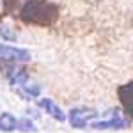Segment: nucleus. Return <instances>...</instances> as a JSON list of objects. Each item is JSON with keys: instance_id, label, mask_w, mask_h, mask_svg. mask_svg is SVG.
Here are the masks:
<instances>
[{"instance_id": "nucleus-2", "label": "nucleus", "mask_w": 133, "mask_h": 133, "mask_svg": "<svg viewBox=\"0 0 133 133\" xmlns=\"http://www.w3.org/2000/svg\"><path fill=\"white\" fill-rule=\"evenodd\" d=\"M0 61L7 62H29L30 61V51L25 48H14L0 43Z\"/></svg>"}, {"instance_id": "nucleus-9", "label": "nucleus", "mask_w": 133, "mask_h": 133, "mask_svg": "<svg viewBox=\"0 0 133 133\" xmlns=\"http://www.w3.org/2000/svg\"><path fill=\"white\" fill-rule=\"evenodd\" d=\"M0 36H4V37H7V39H16V36H14V34H9L5 27H0Z\"/></svg>"}, {"instance_id": "nucleus-8", "label": "nucleus", "mask_w": 133, "mask_h": 133, "mask_svg": "<svg viewBox=\"0 0 133 133\" xmlns=\"http://www.w3.org/2000/svg\"><path fill=\"white\" fill-rule=\"evenodd\" d=\"M18 130L23 133H34L37 128L34 126V123H32L30 119H27V117H23V119H20L18 121Z\"/></svg>"}, {"instance_id": "nucleus-7", "label": "nucleus", "mask_w": 133, "mask_h": 133, "mask_svg": "<svg viewBox=\"0 0 133 133\" xmlns=\"http://www.w3.org/2000/svg\"><path fill=\"white\" fill-rule=\"evenodd\" d=\"M18 121L20 119H16L12 114L2 112L0 114V131L11 133V131H14V130H18Z\"/></svg>"}, {"instance_id": "nucleus-5", "label": "nucleus", "mask_w": 133, "mask_h": 133, "mask_svg": "<svg viewBox=\"0 0 133 133\" xmlns=\"http://www.w3.org/2000/svg\"><path fill=\"white\" fill-rule=\"evenodd\" d=\"M37 105L41 107V108H44V112L50 114L53 119H57L59 123H64L66 121V114L62 112L61 108L55 105V103L51 101V99H48V98H43V99H37Z\"/></svg>"}, {"instance_id": "nucleus-4", "label": "nucleus", "mask_w": 133, "mask_h": 133, "mask_svg": "<svg viewBox=\"0 0 133 133\" xmlns=\"http://www.w3.org/2000/svg\"><path fill=\"white\" fill-rule=\"evenodd\" d=\"M124 124H126V121L121 117V114L115 110V112H112V117H110L108 121H96V123H91V128H94V130H108V128L121 130V128H124Z\"/></svg>"}, {"instance_id": "nucleus-1", "label": "nucleus", "mask_w": 133, "mask_h": 133, "mask_svg": "<svg viewBox=\"0 0 133 133\" xmlns=\"http://www.w3.org/2000/svg\"><path fill=\"white\" fill-rule=\"evenodd\" d=\"M21 20L32 25H51L59 16V7L48 0H29L21 7Z\"/></svg>"}, {"instance_id": "nucleus-3", "label": "nucleus", "mask_w": 133, "mask_h": 133, "mask_svg": "<svg viewBox=\"0 0 133 133\" xmlns=\"http://www.w3.org/2000/svg\"><path fill=\"white\" fill-rule=\"evenodd\" d=\"M98 114L94 112V110H87V108H73L71 112H69V123H71L73 128H85L87 123L94 119Z\"/></svg>"}, {"instance_id": "nucleus-6", "label": "nucleus", "mask_w": 133, "mask_h": 133, "mask_svg": "<svg viewBox=\"0 0 133 133\" xmlns=\"http://www.w3.org/2000/svg\"><path fill=\"white\" fill-rule=\"evenodd\" d=\"M119 99L123 101L126 112L133 117V83H126L119 89Z\"/></svg>"}]
</instances>
